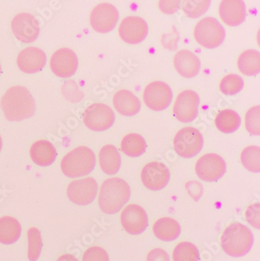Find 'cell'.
<instances>
[{"label": "cell", "instance_id": "cell-4", "mask_svg": "<svg viewBox=\"0 0 260 261\" xmlns=\"http://www.w3.org/2000/svg\"><path fill=\"white\" fill-rule=\"evenodd\" d=\"M96 158L92 149L87 146H79L69 152L62 159V172L70 178L83 177L95 169Z\"/></svg>", "mask_w": 260, "mask_h": 261}, {"label": "cell", "instance_id": "cell-6", "mask_svg": "<svg viewBox=\"0 0 260 261\" xmlns=\"http://www.w3.org/2000/svg\"><path fill=\"white\" fill-rule=\"evenodd\" d=\"M203 143L202 135L193 127L180 129L173 139V148L176 152L186 159L197 156L202 150Z\"/></svg>", "mask_w": 260, "mask_h": 261}, {"label": "cell", "instance_id": "cell-28", "mask_svg": "<svg viewBox=\"0 0 260 261\" xmlns=\"http://www.w3.org/2000/svg\"><path fill=\"white\" fill-rule=\"evenodd\" d=\"M147 145L145 139L137 133H131L124 136L120 143V149L126 156L138 158L146 151Z\"/></svg>", "mask_w": 260, "mask_h": 261}, {"label": "cell", "instance_id": "cell-34", "mask_svg": "<svg viewBox=\"0 0 260 261\" xmlns=\"http://www.w3.org/2000/svg\"><path fill=\"white\" fill-rule=\"evenodd\" d=\"M245 128L249 134L258 136L260 135V107L254 106L247 111L245 116Z\"/></svg>", "mask_w": 260, "mask_h": 261}, {"label": "cell", "instance_id": "cell-26", "mask_svg": "<svg viewBox=\"0 0 260 261\" xmlns=\"http://www.w3.org/2000/svg\"><path fill=\"white\" fill-rule=\"evenodd\" d=\"M242 120L240 116L233 110L227 109L220 111L215 118L217 128L221 133L230 134L238 130Z\"/></svg>", "mask_w": 260, "mask_h": 261}, {"label": "cell", "instance_id": "cell-15", "mask_svg": "<svg viewBox=\"0 0 260 261\" xmlns=\"http://www.w3.org/2000/svg\"><path fill=\"white\" fill-rule=\"evenodd\" d=\"M120 222L127 233L138 236L146 230L148 225V215L139 205L129 204L121 212Z\"/></svg>", "mask_w": 260, "mask_h": 261}, {"label": "cell", "instance_id": "cell-41", "mask_svg": "<svg viewBox=\"0 0 260 261\" xmlns=\"http://www.w3.org/2000/svg\"><path fill=\"white\" fill-rule=\"evenodd\" d=\"M57 261H79V259L72 254H64L60 256Z\"/></svg>", "mask_w": 260, "mask_h": 261}, {"label": "cell", "instance_id": "cell-17", "mask_svg": "<svg viewBox=\"0 0 260 261\" xmlns=\"http://www.w3.org/2000/svg\"><path fill=\"white\" fill-rule=\"evenodd\" d=\"M79 60L75 53L68 48H63L54 53L50 59V68L57 77L68 79L75 74Z\"/></svg>", "mask_w": 260, "mask_h": 261}, {"label": "cell", "instance_id": "cell-14", "mask_svg": "<svg viewBox=\"0 0 260 261\" xmlns=\"http://www.w3.org/2000/svg\"><path fill=\"white\" fill-rule=\"evenodd\" d=\"M141 179L147 189L152 191H160L168 185L170 179V171L163 163L152 161L142 168Z\"/></svg>", "mask_w": 260, "mask_h": 261}, {"label": "cell", "instance_id": "cell-3", "mask_svg": "<svg viewBox=\"0 0 260 261\" xmlns=\"http://www.w3.org/2000/svg\"><path fill=\"white\" fill-rule=\"evenodd\" d=\"M220 243L226 254L232 257H242L252 250L254 243L253 234L244 224L233 223L224 230Z\"/></svg>", "mask_w": 260, "mask_h": 261}, {"label": "cell", "instance_id": "cell-18", "mask_svg": "<svg viewBox=\"0 0 260 261\" xmlns=\"http://www.w3.org/2000/svg\"><path fill=\"white\" fill-rule=\"evenodd\" d=\"M46 55L37 47H28L19 54L17 64L25 74H35L42 70L46 64Z\"/></svg>", "mask_w": 260, "mask_h": 261}, {"label": "cell", "instance_id": "cell-35", "mask_svg": "<svg viewBox=\"0 0 260 261\" xmlns=\"http://www.w3.org/2000/svg\"><path fill=\"white\" fill-rule=\"evenodd\" d=\"M62 94L67 101L79 102L84 98L83 92L79 89V86L74 81H67L62 86Z\"/></svg>", "mask_w": 260, "mask_h": 261}, {"label": "cell", "instance_id": "cell-20", "mask_svg": "<svg viewBox=\"0 0 260 261\" xmlns=\"http://www.w3.org/2000/svg\"><path fill=\"white\" fill-rule=\"evenodd\" d=\"M173 66L180 76L185 79H192L200 72L201 61L194 53L182 49L173 57Z\"/></svg>", "mask_w": 260, "mask_h": 261}, {"label": "cell", "instance_id": "cell-30", "mask_svg": "<svg viewBox=\"0 0 260 261\" xmlns=\"http://www.w3.org/2000/svg\"><path fill=\"white\" fill-rule=\"evenodd\" d=\"M173 261H199L198 248L189 242L178 243L173 252Z\"/></svg>", "mask_w": 260, "mask_h": 261}, {"label": "cell", "instance_id": "cell-1", "mask_svg": "<svg viewBox=\"0 0 260 261\" xmlns=\"http://www.w3.org/2000/svg\"><path fill=\"white\" fill-rule=\"evenodd\" d=\"M1 108L10 121H23L35 114L36 103L31 92L23 86L10 88L1 99Z\"/></svg>", "mask_w": 260, "mask_h": 261}, {"label": "cell", "instance_id": "cell-16", "mask_svg": "<svg viewBox=\"0 0 260 261\" xmlns=\"http://www.w3.org/2000/svg\"><path fill=\"white\" fill-rule=\"evenodd\" d=\"M120 39L127 44L136 45L145 40L148 32L146 21L142 17L131 16L122 20L119 26Z\"/></svg>", "mask_w": 260, "mask_h": 261}, {"label": "cell", "instance_id": "cell-23", "mask_svg": "<svg viewBox=\"0 0 260 261\" xmlns=\"http://www.w3.org/2000/svg\"><path fill=\"white\" fill-rule=\"evenodd\" d=\"M99 166L102 171L108 175L118 173L121 165V156L118 149L114 145H106L98 153Z\"/></svg>", "mask_w": 260, "mask_h": 261}, {"label": "cell", "instance_id": "cell-19", "mask_svg": "<svg viewBox=\"0 0 260 261\" xmlns=\"http://www.w3.org/2000/svg\"><path fill=\"white\" fill-rule=\"evenodd\" d=\"M219 15L227 25H240L246 17L245 3L243 0H222L219 6Z\"/></svg>", "mask_w": 260, "mask_h": 261}, {"label": "cell", "instance_id": "cell-36", "mask_svg": "<svg viewBox=\"0 0 260 261\" xmlns=\"http://www.w3.org/2000/svg\"><path fill=\"white\" fill-rule=\"evenodd\" d=\"M82 261H110L108 253L100 246H92L85 250Z\"/></svg>", "mask_w": 260, "mask_h": 261}, {"label": "cell", "instance_id": "cell-13", "mask_svg": "<svg viewBox=\"0 0 260 261\" xmlns=\"http://www.w3.org/2000/svg\"><path fill=\"white\" fill-rule=\"evenodd\" d=\"M13 34L22 43L35 42L40 33L39 21L32 14L21 13L17 14L11 22Z\"/></svg>", "mask_w": 260, "mask_h": 261}, {"label": "cell", "instance_id": "cell-5", "mask_svg": "<svg viewBox=\"0 0 260 261\" xmlns=\"http://www.w3.org/2000/svg\"><path fill=\"white\" fill-rule=\"evenodd\" d=\"M194 37L195 41L204 48L216 49L225 39V29L217 19L205 17L195 25Z\"/></svg>", "mask_w": 260, "mask_h": 261}, {"label": "cell", "instance_id": "cell-38", "mask_svg": "<svg viewBox=\"0 0 260 261\" xmlns=\"http://www.w3.org/2000/svg\"><path fill=\"white\" fill-rule=\"evenodd\" d=\"M181 0H160L159 8L163 14L170 15L175 14L180 8Z\"/></svg>", "mask_w": 260, "mask_h": 261}, {"label": "cell", "instance_id": "cell-8", "mask_svg": "<svg viewBox=\"0 0 260 261\" xmlns=\"http://www.w3.org/2000/svg\"><path fill=\"white\" fill-rule=\"evenodd\" d=\"M227 164L224 158L216 153L201 156L195 164V173L202 181H217L225 174Z\"/></svg>", "mask_w": 260, "mask_h": 261}, {"label": "cell", "instance_id": "cell-21", "mask_svg": "<svg viewBox=\"0 0 260 261\" xmlns=\"http://www.w3.org/2000/svg\"><path fill=\"white\" fill-rule=\"evenodd\" d=\"M113 103L116 111L125 117L136 115L141 110V102L139 98L125 89L116 92Z\"/></svg>", "mask_w": 260, "mask_h": 261}, {"label": "cell", "instance_id": "cell-43", "mask_svg": "<svg viewBox=\"0 0 260 261\" xmlns=\"http://www.w3.org/2000/svg\"><path fill=\"white\" fill-rule=\"evenodd\" d=\"M2 73V67H1V64H0V74Z\"/></svg>", "mask_w": 260, "mask_h": 261}, {"label": "cell", "instance_id": "cell-11", "mask_svg": "<svg viewBox=\"0 0 260 261\" xmlns=\"http://www.w3.org/2000/svg\"><path fill=\"white\" fill-rule=\"evenodd\" d=\"M200 98L193 90H185L178 94L173 105V113L176 119L182 123L193 121L199 114Z\"/></svg>", "mask_w": 260, "mask_h": 261}, {"label": "cell", "instance_id": "cell-10", "mask_svg": "<svg viewBox=\"0 0 260 261\" xmlns=\"http://www.w3.org/2000/svg\"><path fill=\"white\" fill-rule=\"evenodd\" d=\"M98 186L93 177L74 180L67 186V194L72 203L79 206H87L95 200Z\"/></svg>", "mask_w": 260, "mask_h": 261}, {"label": "cell", "instance_id": "cell-29", "mask_svg": "<svg viewBox=\"0 0 260 261\" xmlns=\"http://www.w3.org/2000/svg\"><path fill=\"white\" fill-rule=\"evenodd\" d=\"M241 162L244 168L252 173L260 171L259 146H249L245 147L241 153Z\"/></svg>", "mask_w": 260, "mask_h": 261}, {"label": "cell", "instance_id": "cell-22", "mask_svg": "<svg viewBox=\"0 0 260 261\" xmlns=\"http://www.w3.org/2000/svg\"><path fill=\"white\" fill-rule=\"evenodd\" d=\"M32 161L41 167H48L55 162L57 152L55 146L47 140H39L30 149Z\"/></svg>", "mask_w": 260, "mask_h": 261}, {"label": "cell", "instance_id": "cell-32", "mask_svg": "<svg viewBox=\"0 0 260 261\" xmlns=\"http://www.w3.org/2000/svg\"><path fill=\"white\" fill-rule=\"evenodd\" d=\"M245 83L242 77L235 74H230L223 77L220 82V90L227 96H233L243 89Z\"/></svg>", "mask_w": 260, "mask_h": 261}, {"label": "cell", "instance_id": "cell-9", "mask_svg": "<svg viewBox=\"0 0 260 261\" xmlns=\"http://www.w3.org/2000/svg\"><path fill=\"white\" fill-rule=\"evenodd\" d=\"M173 99L170 86L164 82L157 81L144 89L143 100L147 108L153 111H163L168 108Z\"/></svg>", "mask_w": 260, "mask_h": 261}, {"label": "cell", "instance_id": "cell-39", "mask_svg": "<svg viewBox=\"0 0 260 261\" xmlns=\"http://www.w3.org/2000/svg\"><path fill=\"white\" fill-rule=\"evenodd\" d=\"M185 186H186V190L192 196V199H195V201H198L200 199L202 193H203V189H202V185L200 183L191 181L186 183Z\"/></svg>", "mask_w": 260, "mask_h": 261}, {"label": "cell", "instance_id": "cell-7", "mask_svg": "<svg viewBox=\"0 0 260 261\" xmlns=\"http://www.w3.org/2000/svg\"><path fill=\"white\" fill-rule=\"evenodd\" d=\"M84 124L94 132H104L112 127L115 122V114L109 106L103 103H94L84 111Z\"/></svg>", "mask_w": 260, "mask_h": 261}, {"label": "cell", "instance_id": "cell-12", "mask_svg": "<svg viewBox=\"0 0 260 261\" xmlns=\"http://www.w3.org/2000/svg\"><path fill=\"white\" fill-rule=\"evenodd\" d=\"M119 20V12L114 5L101 4L92 10L90 14V24L98 33H108L115 29Z\"/></svg>", "mask_w": 260, "mask_h": 261}, {"label": "cell", "instance_id": "cell-31", "mask_svg": "<svg viewBox=\"0 0 260 261\" xmlns=\"http://www.w3.org/2000/svg\"><path fill=\"white\" fill-rule=\"evenodd\" d=\"M28 257L30 261L38 260L42 253V236L40 231L37 228H29L28 231Z\"/></svg>", "mask_w": 260, "mask_h": 261}, {"label": "cell", "instance_id": "cell-25", "mask_svg": "<svg viewBox=\"0 0 260 261\" xmlns=\"http://www.w3.org/2000/svg\"><path fill=\"white\" fill-rule=\"evenodd\" d=\"M21 225L18 220L10 216L0 218V243L11 245L20 239Z\"/></svg>", "mask_w": 260, "mask_h": 261}, {"label": "cell", "instance_id": "cell-2", "mask_svg": "<svg viewBox=\"0 0 260 261\" xmlns=\"http://www.w3.org/2000/svg\"><path fill=\"white\" fill-rule=\"evenodd\" d=\"M131 188L120 177H111L103 181L98 194V206L107 215L118 213L131 197Z\"/></svg>", "mask_w": 260, "mask_h": 261}, {"label": "cell", "instance_id": "cell-42", "mask_svg": "<svg viewBox=\"0 0 260 261\" xmlns=\"http://www.w3.org/2000/svg\"><path fill=\"white\" fill-rule=\"evenodd\" d=\"M2 147H3L2 137H1V136H0V152H1V149H2Z\"/></svg>", "mask_w": 260, "mask_h": 261}, {"label": "cell", "instance_id": "cell-27", "mask_svg": "<svg viewBox=\"0 0 260 261\" xmlns=\"http://www.w3.org/2000/svg\"><path fill=\"white\" fill-rule=\"evenodd\" d=\"M238 67L246 76H255L260 71V54L255 49L244 51L238 59Z\"/></svg>", "mask_w": 260, "mask_h": 261}, {"label": "cell", "instance_id": "cell-40", "mask_svg": "<svg viewBox=\"0 0 260 261\" xmlns=\"http://www.w3.org/2000/svg\"><path fill=\"white\" fill-rule=\"evenodd\" d=\"M147 261H170L168 253L160 248L151 250L147 255Z\"/></svg>", "mask_w": 260, "mask_h": 261}, {"label": "cell", "instance_id": "cell-24", "mask_svg": "<svg viewBox=\"0 0 260 261\" xmlns=\"http://www.w3.org/2000/svg\"><path fill=\"white\" fill-rule=\"evenodd\" d=\"M154 234L161 241L171 242L177 240L181 232L180 224L171 218H162L153 224Z\"/></svg>", "mask_w": 260, "mask_h": 261}, {"label": "cell", "instance_id": "cell-37", "mask_svg": "<svg viewBox=\"0 0 260 261\" xmlns=\"http://www.w3.org/2000/svg\"><path fill=\"white\" fill-rule=\"evenodd\" d=\"M260 205L259 203H254L250 205L245 211V219L249 224L257 229L260 228Z\"/></svg>", "mask_w": 260, "mask_h": 261}, {"label": "cell", "instance_id": "cell-33", "mask_svg": "<svg viewBox=\"0 0 260 261\" xmlns=\"http://www.w3.org/2000/svg\"><path fill=\"white\" fill-rule=\"evenodd\" d=\"M211 0H184L183 11L190 18H199L210 8Z\"/></svg>", "mask_w": 260, "mask_h": 261}]
</instances>
